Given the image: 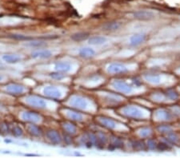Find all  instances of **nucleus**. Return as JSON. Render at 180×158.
Returning a JSON list of instances; mask_svg holds the SVG:
<instances>
[{
	"label": "nucleus",
	"instance_id": "nucleus-1",
	"mask_svg": "<svg viewBox=\"0 0 180 158\" xmlns=\"http://www.w3.org/2000/svg\"><path fill=\"white\" fill-rule=\"evenodd\" d=\"M26 102L27 104L34 107V108L44 109L47 106V103L43 98L35 96V95H30V96L27 97L26 98Z\"/></svg>",
	"mask_w": 180,
	"mask_h": 158
},
{
	"label": "nucleus",
	"instance_id": "nucleus-2",
	"mask_svg": "<svg viewBox=\"0 0 180 158\" xmlns=\"http://www.w3.org/2000/svg\"><path fill=\"white\" fill-rule=\"evenodd\" d=\"M123 114L125 116L128 117V118H135V119H139L143 117V112L139 108L135 107V106H126L123 110Z\"/></svg>",
	"mask_w": 180,
	"mask_h": 158
},
{
	"label": "nucleus",
	"instance_id": "nucleus-3",
	"mask_svg": "<svg viewBox=\"0 0 180 158\" xmlns=\"http://www.w3.org/2000/svg\"><path fill=\"white\" fill-rule=\"evenodd\" d=\"M114 88L115 90H119L120 92L125 93V94H130L133 91V88L131 85H129L128 83H127L124 81L121 80H117L115 81V82L112 83Z\"/></svg>",
	"mask_w": 180,
	"mask_h": 158
},
{
	"label": "nucleus",
	"instance_id": "nucleus-4",
	"mask_svg": "<svg viewBox=\"0 0 180 158\" xmlns=\"http://www.w3.org/2000/svg\"><path fill=\"white\" fill-rule=\"evenodd\" d=\"M43 94L47 98L52 99H60L62 98V93L55 86H47L43 89Z\"/></svg>",
	"mask_w": 180,
	"mask_h": 158
},
{
	"label": "nucleus",
	"instance_id": "nucleus-5",
	"mask_svg": "<svg viewBox=\"0 0 180 158\" xmlns=\"http://www.w3.org/2000/svg\"><path fill=\"white\" fill-rule=\"evenodd\" d=\"M70 104L75 108L79 109V110H84L87 108V102L85 98L81 96H74L71 99Z\"/></svg>",
	"mask_w": 180,
	"mask_h": 158
},
{
	"label": "nucleus",
	"instance_id": "nucleus-6",
	"mask_svg": "<svg viewBox=\"0 0 180 158\" xmlns=\"http://www.w3.org/2000/svg\"><path fill=\"white\" fill-rule=\"evenodd\" d=\"M107 71L111 74H124L127 72V68L120 63H112L108 66Z\"/></svg>",
	"mask_w": 180,
	"mask_h": 158
},
{
	"label": "nucleus",
	"instance_id": "nucleus-7",
	"mask_svg": "<svg viewBox=\"0 0 180 158\" xmlns=\"http://www.w3.org/2000/svg\"><path fill=\"white\" fill-rule=\"evenodd\" d=\"M6 90L8 93L14 94V95L22 94L25 91L24 86H21L19 84H16V83H11V84L6 86Z\"/></svg>",
	"mask_w": 180,
	"mask_h": 158
},
{
	"label": "nucleus",
	"instance_id": "nucleus-8",
	"mask_svg": "<svg viewBox=\"0 0 180 158\" xmlns=\"http://www.w3.org/2000/svg\"><path fill=\"white\" fill-rule=\"evenodd\" d=\"M22 118L25 121L31 122V123H37L41 119L39 114L34 112H24L22 114Z\"/></svg>",
	"mask_w": 180,
	"mask_h": 158
},
{
	"label": "nucleus",
	"instance_id": "nucleus-9",
	"mask_svg": "<svg viewBox=\"0 0 180 158\" xmlns=\"http://www.w3.org/2000/svg\"><path fill=\"white\" fill-rule=\"evenodd\" d=\"M134 17L139 20H150L155 17V14L148 10H139L134 13Z\"/></svg>",
	"mask_w": 180,
	"mask_h": 158
},
{
	"label": "nucleus",
	"instance_id": "nucleus-10",
	"mask_svg": "<svg viewBox=\"0 0 180 158\" xmlns=\"http://www.w3.org/2000/svg\"><path fill=\"white\" fill-rule=\"evenodd\" d=\"M47 137L51 143L55 145H59L62 142V137L60 134L55 130H49L47 133Z\"/></svg>",
	"mask_w": 180,
	"mask_h": 158
},
{
	"label": "nucleus",
	"instance_id": "nucleus-11",
	"mask_svg": "<svg viewBox=\"0 0 180 158\" xmlns=\"http://www.w3.org/2000/svg\"><path fill=\"white\" fill-rule=\"evenodd\" d=\"M31 57L33 58H43V59H47L52 57V53L48 50H39L34 51L31 54Z\"/></svg>",
	"mask_w": 180,
	"mask_h": 158
},
{
	"label": "nucleus",
	"instance_id": "nucleus-12",
	"mask_svg": "<svg viewBox=\"0 0 180 158\" xmlns=\"http://www.w3.org/2000/svg\"><path fill=\"white\" fill-rule=\"evenodd\" d=\"M98 120H99V123L103 126H104L105 128L113 129L116 127V123L111 118H106V117H99Z\"/></svg>",
	"mask_w": 180,
	"mask_h": 158
},
{
	"label": "nucleus",
	"instance_id": "nucleus-13",
	"mask_svg": "<svg viewBox=\"0 0 180 158\" xmlns=\"http://www.w3.org/2000/svg\"><path fill=\"white\" fill-rule=\"evenodd\" d=\"M83 142L87 147L90 148L96 144V135L94 133H86L83 137Z\"/></svg>",
	"mask_w": 180,
	"mask_h": 158
},
{
	"label": "nucleus",
	"instance_id": "nucleus-14",
	"mask_svg": "<svg viewBox=\"0 0 180 158\" xmlns=\"http://www.w3.org/2000/svg\"><path fill=\"white\" fill-rule=\"evenodd\" d=\"M55 68L56 71H59L61 73H67L71 71V66L69 62H57L55 66Z\"/></svg>",
	"mask_w": 180,
	"mask_h": 158
},
{
	"label": "nucleus",
	"instance_id": "nucleus-15",
	"mask_svg": "<svg viewBox=\"0 0 180 158\" xmlns=\"http://www.w3.org/2000/svg\"><path fill=\"white\" fill-rule=\"evenodd\" d=\"M147 39V34H136L131 38L130 42L132 46H138L141 44Z\"/></svg>",
	"mask_w": 180,
	"mask_h": 158
},
{
	"label": "nucleus",
	"instance_id": "nucleus-16",
	"mask_svg": "<svg viewBox=\"0 0 180 158\" xmlns=\"http://www.w3.org/2000/svg\"><path fill=\"white\" fill-rule=\"evenodd\" d=\"M2 59L5 61L7 63H10V64H14V63H17V62H20L21 61V57L18 54H5L2 56Z\"/></svg>",
	"mask_w": 180,
	"mask_h": 158
},
{
	"label": "nucleus",
	"instance_id": "nucleus-17",
	"mask_svg": "<svg viewBox=\"0 0 180 158\" xmlns=\"http://www.w3.org/2000/svg\"><path fill=\"white\" fill-rule=\"evenodd\" d=\"M26 131L34 137H39L42 134V130L39 128V126L35 125L30 124L26 126Z\"/></svg>",
	"mask_w": 180,
	"mask_h": 158
},
{
	"label": "nucleus",
	"instance_id": "nucleus-18",
	"mask_svg": "<svg viewBox=\"0 0 180 158\" xmlns=\"http://www.w3.org/2000/svg\"><path fill=\"white\" fill-rule=\"evenodd\" d=\"M107 141V137L105 134L103 133H99L96 134V144L95 145L97 146L99 148H103L105 145V144Z\"/></svg>",
	"mask_w": 180,
	"mask_h": 158
},
{
	"label": "nucleus",
	"instance_id": "nucleus-19",
	"mask_svg": "<svg viewBox=\"0 0 180 158\" xmlns=\"http://www.w3.org/2000/svg\"><path fill=\"white\" fill-rule=\"evenodd\" d=\"M155 117L158 118V120L167 121L170 120L171 114H170V112H168L167 110H159L156 112Z\"/></svg>",
	"mask_w": 180,
	"mask_h": 158
},
{
	"label": "nucleus",
	"instance_id": "nucleus-20",
	"mask_svg": "<svg viewBox=\"0 0 180 158\" xmlns=\"http://www.w3.org/2000/svg\"><path fill=\"white\" fill-rule=\"evenodd\" d=\"M95 54V51L93 49L89 48V47H84V48L80 49L79 50V55L82 58H92Z\"/></svg>",
	"mask_w": 180,
	"mask_h": 158
},
{
	"label": "nucleus",
	"instance_id": "nucleus-21",
	"mask_svg": "<svg viewBox=\"0 0 180 158\" xmlns=\"http://www.w3.org/2000/svg\"><path fill=\"white\" fill-rule=\"evenodd\" d=\"M66 114H67V116L72 121H83V116L81 114H79V113L76 112V111H74V110H67Z\"/></svg>",
	"mask_w": 180,
	"mask_h": 158
},
{
	"label": "nucleus",
	"instance_id": "nucleus-22",
	"mask_svg": "<svg viewBox=\"0 0 180 158\" xmlns=\"http://www.w3.org/2000/svg\"><path fill=\"white\" fill-rule=\"evenodd\" d=\"M63 127L65 131H66V133H68L69 135H74L77 132L76 126L74 124H72V123H71V122H64L63 125Z\"/></svg>",
	"mask_w": 180,
	"mask_h": 158
},
{
	"label": "nucleus",
	"instance_id": "nucleus-23",
	"mask_svg": "<svg viewBox=\"0 0 180 158\" xmlns=\"http://www.w3.org/2000/svg\"><path fill=\"white\" fill-rule=\"evenodd\" d=\"M89 37V34L87 32H79L74 34L71 36V39L75 42H80V41H83L87 39Z\"/></svg>",
	"mask_w": 180,
	"mask_h": 158
},
{
	"label": "nucleus",
	"instance_id": "nucleus-24",
	"mask_svg": "<svg viewBox=\"0 0 180 158\" xmlns=\"http://www.w3.org/2000/svg\"><path fill=\"white\" fill-rule=\"evenodd\" d=\"M107 38L103 36L91 37L89 39V43L91 45H102L105 43Z\"/></svg>",
	"mask_w": 180,
	"mask_h": 158
},
{
	"label": "nucleus",
	"instance_id": "nucleus-25",
	"mask_svg": "<svg viewBox=\"0 0 180 158\" xmlns=\"http://www.w3.org/2000/svg\"><path fill=\"white\" fill-rule=\"evenodd\" d=\"M144 78L147 82H151V83H154V84H158L160 82L159 76L156 75V74H146V75H144Z\"/></svg>",
	"mask_w": 180,
	"mask_h": 158
},
{
	"label": "nucleus",
	"instance_id": "nucleus-26",
	"mask_svg": "<svg viewBox=\"0 0 180 158\" xmlns=\"http://www.w3.org/2000/svg\"><path fill=\"white\" fill-rule=\"evenodd\" d=\"M123 146V142L121 139L119 138H115V139H114L113 142H112V144L110 145L109 146V149L111 150H114L115 149V148H122Z\"/></svg>",
	"mask_w": 180,
	"mask_h": 158
},
{
	"label": "nucleus",
	"instance_id": "nucleus-27",
	"mask_svg": "<svg viewBox=\"0 0 180 158\" xmlns=\"http://www.w3.org/2000/svg\"><path fill=\"white\" fill-rule=\"evenodd\" d=\"M166 140L169 143H172V144H175L176 142L178 141V136L177 134L174 133V132H169L166 133Z\"/></svg>",
	"mask_w": 180,
	"mask_h": 158
},
{
	"label": "nucleus",
	"instance_id": "nucleus-28",
	"mask_svg": "<svg viewBox=\"0 0 180 158\" xmlns=\"http://www.w3.org/2000/svg\"><path fill=\"white\" fill-rule=\"evenodd\" d=\"M120 27V24L117 22H108L105 26H103V28L106 30H115Z\"/></svg>",
	"mask_w": 180,
	"mask_h": 158
},
{
	"label": "nucleus",
	"instance_id": "nucleus-29",
	"mask_svg": "<svg viewBox=\"0 0 180 158\" xmlns=\"http://www.w3.org/2000/svg\"><path fill=\"white\" fill-rule=\"evenodd\" d=\"M132 147L134 149L138 150V151L144 150L146 148V145L144 144V142L141 141H135L132 142Z\"/></svg>",
	"mask_w": 180,
	"mask_h": 158
},
{
	"label": "nucleus",
	"instance_id": "nucleus-30",
	"mask_svg": "<svg viewBox=\"0 0 180 158\" xmlns=\"http://www.w3.org/2000/svg\"><path fill=\"white\" fill-rule=\"evenodd\" d=\"M105 101L110 104H115V103L121 102V98L119 96H115V95H110V96L106 97Z\"/></svg>",
	"mask_w": 180,
	"mask_h": 158
},
{
	"label": "nucleus",
	"instance_id": "nucleus-31",
	"mask_svg": "<svg viewBox=\"0 0 180 158\" xmlns=\"http://www.w3.org/2000/svg\"><path fill=\"white\" fill-rule=\"evenodd\" d=\"M158 130L160 133H167L169 132H171L172 129L170 125H162L158 126Z\"/></svg>",
	"mask_w": 180,
	"mask_h": 158
},
{
	"label": "nucleus",
	"instance_id": "nucleus-32",
	"mask_svg": "<svg viewBox=\"0 0 180 158\" xmlns=\"http://www.w3.org/2000/svg\"><path fill=\"white\" fill-rule=\"evenodd\" d=\"M50 76L51 78H52L53 79H55V80H62L65 78V75L63 74V73L59 72V71H56V72L51 73L50 74Z\"/></svg>",
	"mask_w": 180,
	"mask_h": 158
},
{
	"label": "nucleus",
	"instance_id": "nucleus-33",
	"mask_svg": "<svg viewBox=\"0 0 180 158\" xmlns=\"http://www.w3.org/2000/svg\"><path fill=\"white\" fill-rule=\"evenodd\" d=\"M152 130L150 128H143L142 129H140L139 131V135L140 137H147L151 134Z\"/></svg>",
	"mask_w": 180,
	"mask_h": 158
},
{
	"label": "nucleus",
	"instance_id": "nucleus-34",
	"mask_svg": "<svg viewBox=\"0 0 180 158\" xmlns=\"http://www.w3.org/2000/svg\"><path fill=\"white\" fill-rule=\"evenodd\" d=\"M166 96L170 99L174 100V99H177L178 98V94L174 90H168L166 91Z\"/></svg>",
	"mask_w": 180,
	"mask_h": 158
},
{
	"label": "nucleus",
	"instance_id": "nucleus-35",
	"mask_svg": "<svg viewBox=\"0 0 180 158\" xmlns=\"http://www.w3.org/2000/svg\"><path fill=\"white\" fill-rule=\"evenodd\" d=\"M22 133H23V131H22V129L19 127V126L15 125L13 127L12 134L14 137H20L22 136Z\"/></svg>",
	"mask_w": 180,
	"mask_h": 158
},
{
	"label": "nucleus",
	"instance_id": "nucleus-36",
	"mask_svg": "<svg viewBox=\"0 0 180 158\" xmlns=\"http://www.w3.org/2000/svg\"><path fill=\"white\" fill-rule=\"evenodd\" d=\"M10 38H14V39H16V40H29V39H31L30 37L25 36V35H22V34H12L10 35Z\"/></svg>",
	"mask_w": 180,
	"mask_h": 158
},
{
	"label": "nucleus",
	"instance_id": "nucleus-37",
	"mask_svg": "<svg viewBox=\"0 0 180 158\" xmlns=\"http://www.w3.org/2000/svg\"><path fill=\"white\" fill-rule=\"evenodd\" d=\"M157 148L160 151H166V150L170 149V146L168 145L166 143H163V142H160L157 145Z\"/></svg>",
	"mask_w": 180,
	"mask_h": 158
},
{
	"label": "nucleus",
	"instance_id": "nucleus-38",
	"mask_svg": "<svg viewBox=\"0 0 180 158\" xmlns=\"http://www.w3.org/2000/svg\"><path fill=\"white\" fill-rule=\"evenodd\" d=\"M147 147L150 149L153 150L155 148H157V144H156L155 141L152 140V139H150V140H148L147 141Z\"/></svg>",
	"mask_w": 180,
	"mask_h": 158
},
{
	"label": "nucleus",
	"instance_id": "nucleus-39",
	"mask_svg": "<svg viewBox=\"0 0 180 158\" xmlns=\"http://www.w3.org/2000/svg\"><path fill=\"white\" fill-rule=\"evenodd\" d=\"M43 43L42 42H30L27 46H42Z\"/></svg>",
	"mask_w": 180,
	"mask_h": 158
},
{
	"label": "nucleus",
	"instance_id": "nucleus-40",
	"mask_svg": "<svg viewBox=\"0 0 180 158\" xmlns=\"http://www.w3.org/2000/svg\"><path fill=\"white\" fill-rule=\"evenodd\" d=\"M64 141H66V143H67V144H71V137L67 136V135L64 136Z\"/></svg>",
	"mask_w": 180,
	"mask_h": 158
},
{
	"label": "nucleus",
	"instance_id": "nucleus-41",
	"mask_svg": "<svg viewBox=\"0 0 180 158\" xmlns=\"http://www.w3.org/2000/svg\"><path fill=\"white\" fill-rule=\"evenodd\" d=\"M2 76H1V75H0V81L2 80Z\"/></svg>",
	"mask_w": 180,
	"mask_h": 158
}]
</instances>
